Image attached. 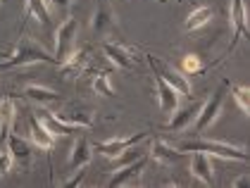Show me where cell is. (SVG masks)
<instances>
[{
    "label": "cell",
    "mask_w": 250,
    "mask_h": 188,
    "mask_svg": "<svg viewBox=\"0 0 250 188\" xmlns=\"http://www.w3.org/2000/svg\"><path fill=\"white\" fill-rule=\"evenodd\" d=\"M160 2H165V0H160Z\"/></svg>",
    "instance_id": "obj_32"
},
{
    "label": "cell",
    "mask_w": 250,
    "mask_h": 188,
    "mask_svg": "<svg viewBox=\"0 0 250 188\" xmlns=\"http://www.w3.org/2000/svg\"><path fill=\"white\" fill-rule=\"evenodd\" d=\"M148 60H150V62L155 64L157 74L162 76V79H165V81H167V84L172 86V88L176 91V93H179V95H188V98H193L191 84H188V79H186V76H181L179 72H176V69H172V67H162V64H160V62H157V60H155L153 55L148 57Z\"/></svg>",
    "instance_id": "obj_10"
},
{
    "label": "cell",
    "mask_w": 250,
    "mask_h": 188,
    "mask_svg": "<svg viewBox=\"0 0 250 188\" xmlns=\"http://www.w3.org/2000/svg\"><path fill=\"white\" fill-rule=\"evenodd\" d=\"M15 114H17V103L12 98H2L0 100V143L7 138V133L12 129Z\"/></svg>",
    "instance_id": "obj_16"
},
{
    "label": "cell",
    "mask_w": 250,
    "mask_h": 188,
    "mask_svg": "<svg viewBox=\"0 0 250 188\" xmlns=\"http://www.w3.org/2000/svg\"><path fill=\"white\" fill-rule=\"evenodd\" d=\"M227 86H229V84H227ZM229 88H231V95H233V100H236V105L241 107V112L248 114V112H250V100H248L250 91L246 88V86H238V84H231Z\"/></svg>",
    "instance_id": "obj_25"
},
{
    "label": "cell",
    "mask_w": 250,
    "mask_h": 188,
    "mask_svg": "<svg viewBox=\"0 0 250 188\" xmlns=\"http://www.w3.org/2000/svg\"><path fill=\"white\" fill-rule=\"evenodd\" d=\"M150 62V60H148ZM150 67H153V76H155V86H157V98H160V110L162 114H174L179 110V93L174 91L172 86L162 79V76L157 74V69H155V64L150 62Z\"/></svg>",
    "instance_id": "obj_7"
},
{
    "label": "cell",
    "mask_w": 250,
    "mask_h": 188,
    "mask_svg": "<svg viewBox=\"0 0 250 188\" xmlns=\"http://www.w3.org/2000/svg\"><path fill=\"white\" fill-rule=\"evenodd\" d=\"M48 7H58V10H67L69 7V0H45Z\"/></svg>",
    "instance_id": "obj_30"
},
{
    "label": "cell",
    "mask_w": 250,
    "mask_h": 188,
    "mask_svg": "<svg viewBox=\"0 0 250 188\" xmlns=\"http://www.w3.org/2000/svg\"><path fill=\"white\" fill-rule=\"evenodd\" d=\"M91 157H93V146L86 141V138H77V143H74V148L69 152V169H83L88 162H91Z\"/></svg>",
    "instance_id": "obj_15"
},
{
    "label": "cell",
    "mask_w": 250,
    "mask_h": 188,
    "mask_svg": "<svg viewBox=\"0 0 250 188\" xmlns=\"http://www.w3.org/2000/svg\"><path fill=\"white\" fill-rule=\"evenodd\" d=\"M191 174L205 186H214V167H212V157L208 152L195 150L191 160Z\"/></svg>",
    "instance_id": "obj_11"
},
{
    "label": "cell",
    "mask_w": 250,
    "mask_h": 188,
    "mask_svg": "<svg viewBox=\"0 0 250 188\" xmlns=\"http://www.w3.org/2000/svg\"><path fill=\"white\" fill-rule=\"evenodd\" d=\"M231 24H233V41H231V48L241 41L243 36H248V7L243 0H231Z\"/></svg>",
    "instance_id": "obj_9"
},
{
    "label": "cell",
    "mask_w": 250,
    "mask_h": 188,
    "mask_svg": "<svg viewBox=\"0 0 250 188\" xmlns=\"http://www.w3.org/2000/svg\"><path fill=\"white\" fill-rule=\"evenodd\" d=\"M93 91L100 95H115V88L110 84V72H98V76L93 79Z\"/></svg>",
    "instance_id": "obj_26"
},
{
    "label": "cell",
    "mask_w": 250,
    "mask_h": 188,
    "mask_svg": "<svg viewBox=\"0 0 250 188\" xmlns=\"http://www.w3.org/2000/svg\"><path fill=\"white\" fill-rule=\"evenodd\" d=\"M224 91H227V81L214 91V93L200 105V110H198V114H195V126H193V131H195V136H200L203 131H208L212 124L217 122V117H219V112H222V100H224Z\"/></svg>",
    "instance_id": "obj_2"
},
{
    "label": "cell",
    "mask_w": 250,
    "mask_h": 188,
    "mask_svg": "<svg viewBox=\"0 0 250 188\" xmlns=\"http://www.w3.org/2000/svg\"><path fill=\"white\" fill-rule=\"evenodd\" d=\"M43 114H45L43 124H45L50 131L55 133V136H69V133H79V131H81V129H77V126H69V124L60 122L58 117H55V112H43Z\"/></svg>",
    "instance_id": "obj_22"
},
{
    "label": "cell",
    "mask_w": 250,
    "mask_h": 188,
    "mask_svg": "<svg viewBox=\"0 0 250 188\" xmlns=\"http://www.w3.org/2000/svg\"><path fill=\"white\" fill-rule=\"evenodd\" d=\"M146 165H148V152L141 155L134 162H129V165H122V169L115 171V176L107 181V186L122 188V186H134V184H138V179H141V174L146 169Z\"/></svg>",
    "instance_id": "obj_4"
},
{
    "label": "cell",
    "mask_w": 250,
    "mask_h": 188,
    "mask_svg": "<svg viewBox=\"0 0 250 188\" xmlns=\"http://www.w3.org/2000/svg\"><path fill=\"white\" fill-rule=\"evenodd\" d=\"M148 155H153V160L162 162V165H174V162H179V160H181V155H184V152L174 150L172 146H167L165 141H155L153 146H150V150H148Z\"/></svg>",
    "instance_id": "obj_17"
},
{
    "label": "cell",
    "mask_w": 250,
    "mask_h": 188,
    "mask_svg": "<svg viewBox=\"0 0 250 188\" xmlns=\"http://www.w3.org/2000/svg\"><path fill=\"white\" fill-rule=\"evenodd\" d=\"M112 26H115V17H112L110 7L100 5L93 12V31H96V36H105L107 31H112Z\"/></svg>",
    "instance_id": "obj_20"
},
{
    "label": "cell",
    "mask_w": 250,
    "mask_h": 188,
    "mask_svg": "<svg viewBox=\"0 0 250 188\" xmlns=\"http://www.w3.org/2000/svg\"><path fill=\"white\" fill-rule=\"evenodd\" d=\"M77 34H79V19L74 17L64 19V24L58 29V38H55V57H58V62H62L64 57L74 50Z\"/></svg>",
    "instance_id": "obj_5"
},
{
    "label": "cell",
    "mask_w": 250,
    "mask_h": 188,
    "mask_svg": "<svg viewBox=\"0 0 250 188\" xmlns=\"http://www.w3.org/2000/svg\"><path fill=\"white\" fill-rule=\"evenodd\" d=\"M214 17V7H208V5H200V7H195L188 19H186V24H184V29L191 34V31H198V29H203L210 19Z\"/></svg>",
    "instance_id": "obj_18"
},
{
    "label": "cell",
    "mask_w": 250,
    "mask_h": 188,
    "mask_svg": "<svg viewBox=\"0 0 250 188\" xmlns=\"http://www.w3.org/2000/svg\"><path fill=\"white\" fill-rule=\"evenodd\" d=\"M148 138V131H138L134 136H126V138H112V141H103V143H98L96 150L103 152L105 157H110V160H117L122 152L126 150V148H131L136 143H143Z\"/></svg>",
    "instance_id": "obj_6"
},
{
    "label": "cell",
    "mask_w": 250,
    "mask_h": 188,
    "mask_svg": "<svg viewBox=\"0 0 250 188\" xmlns=\"http://www.w3.org/2000/svg\"><path fill=\"white\" fill-rule=\"evenodd\" d=\"M26 15H34L43 26H50V10L45 5V0H26Z\"/></svg>",
    "instance_id": "obj_23"
},
{
    "label": "cell",
    "mask_w": 250,
    "mask_h": 188,
    "mask_svg": "<svg viewBox=\"0 0 250 188\" xmlns=\"http://www.w3.org/2000/svg\"><path fill=\"white\" fill-rule=\"evenodd\" d=\"M184 150H200L208 155H217L224 160H236V162H248V152L238 146H229V143H219V141H195V143H186Z\"/></svg>",
    "instance_id": "obj_3"
},
{
    "label": "cell",
    "mask_w": 250,
    "mask_h": 188,
    "mask_svg": "<svg viewBox=\"0 0 250 188\" xmlns=\"http://www.w3.org/2000/svg\"><path fill=\"white\" fill-rule=\"evenodd\" d=\"M24 95L29 100H36V103H55L58 100V93L50 91V88H45V86H26Z\"/></svg>",
    "instance_id": "obj_24"
},
{
    "label": "cell",
    "mask_w": 250,
    "mask_h": 188,
    "mask_svg": "<svg viewBox=\"0 0 250 188\" xmlns=\"http://www.w3.org/2000/svg\"><path fill=\"white\" fill-rule=\"evenodd\" d=\"M29 133H31V141L39 146L41 150H53V146H55V133L50 131L41 119H36V117H31L29 119Z\"/></svg>",
    "instance_id": "obj_14"
},
{
    "label": "cell",
    "mask_w": 250,
    "mask_h": 188,
    "mask_svg": "<svg viewBox=\"0 0 250 188\" xmlns=\"http://www.w3.org/2000/svg\"><path fill=\"white\" fill-rule=\"evenodd\" d=\"M233 186L238 188V186H248V176H241V179H236L233 181Z\"/></svg>",
    "instance_id": "obj_31"
},
{
    "label": "cell",
    "mask_w": 250,
    "mask_h": 188,
    "mask_svg": "<svg viewBox=\"0 0 250 188\" xmlns=\"http://www.w3.org/2000/svg\"><path fill=\"white\" fill-rule=\"evenodd\" d=\"M88 53H91V48H74L69 55L64 57L62 62H60V72L62 76H67V79H77V76L83 74V69H86V64H88Z\"/></svg>",
    "instance_id": "obj_8"
},
{
    "label": "cell",
    "mask_w": 250,
    "mask_h": 188,
    "mask_svg": "<svg viewBox=\"0 0 250 188\" xmlns=\"http://www.w3.org/2000/svg\"><path fill=\"white\" fill-rule=\"evenodd\" d=\"M181 69L186 72L188 76H198L205 72V67L200 64V57L198 55H186L184 60H181Z\"/></svg>",
    "instance_id": "obj_27"
},
{
    "label": "cell",
    "mask_w": 250,
    "mask_h": 188,
    "mask_svg": "<svg viewBox=\"0 0 250 188\" xmlns=\"http://www.w3.org/2000/svg\"><path fill=\"white\" fill-rule=\"evenodd\" d=\"M60 122L69 124V126H77V129H91L93 126V117L86 112V110H74V112H67V114H55Z\"/></svg>",
    "instance_id": "obj_21"
},
{
    "label": "cell",
    "mask_w": 250,
    "mask_h": 188,
    "mask_svg": "<svg viewBox=\"0 0 250 188\" xmlns=\"http://www.w3.org/2000/svg\"><path fill=\"white\" fill-rule=\"evenodd\" d=\"M36 62H48V64H58L60 67L58 57L48 55L45 50H41V48L31 45V43H26V41H21L20 45L5 57V60H0V72L17 69V67H26V64H36Z\"/></svg>",
    "instance_id": "obj_1"
},
{
    "label": "cell",
    "mask_w": 250,
    "mask_h": 188,
    "mask_svg": "<svg viewBox=\"0 0 250 188\" xmlns=\"http://www.w3.org/2000/svg\"><path fill=\"white\" fill-rule=\"evenodd\" d=\"M83 179H86V171L79 169V174L74 179H69V181H64V188H74V186H81L83 184Z\"/></svg>",
    "instance_id": "obj_29"
},
{
    "label": "cell",
    "mask_w": 250,
    "mask_h": 188,
    "mask_svg": "<svg viewBox=\"0 0 250 188\" xmlns=\"http://www.w3.org/2000/svg\"><path fill=\"white\" fill-rule=\"evenodd\" d=\"M198 110H200L198 105L176 110V114H172V119H169V124H167V129H169V131H184V129H188L191 122L195 119V114H198Z\"/></svg>",
    "instance_id": "obj_19"
},
{
    "label": "cell",
    "mask_w": 250,
    "mask_h": 188,
    "mask_svg": "<svg viewBox=\"0 0 250 188\" xmlns=\"http://www.w3.org/2000/svg\"><path fill=\"white\" fill-rule=\"evenodd\" d=\"M103 53H105V57L115 64V67H119V69H131L136 64L134 55H131V50L129 48H124V45H117V43H103Z\"/></svg>",
    "instance_id": "obj_13"
},
{
    "label": "cell",
    "mask_w": 250,
    "mask_h": 188,
    "mask_svg": "<svg viewBox=\"0 0 250 188\" xmlns=\"http://www.w3.org/2000/svg\"><path fill=\"white\" fill-rule=\"evenodd\" d=\"M12 165H15V162H12V155H10V150L0 143V176H2V174H7Z\"/></svg>",
    "instance_id": "obj_28"
},
{
    "label": "cell",
    "mask_w": 250,
    "mask_h": 188,
    "mask_svg": "<svg viewBox=\"0 0 250 188\" xmlns=\"http://www.w3.org/2000/svg\"><path fill=\"white\" fill-rule=\"evenodd\" d=\"M7 150L12 155V162L20 165L21 169H29L31 167V148L17 133H7Z\"/></svg>",
    "instance_id": "obj_12"
}]
</instances>
